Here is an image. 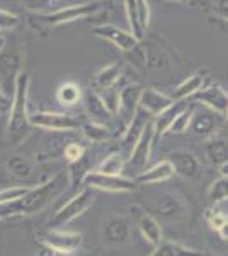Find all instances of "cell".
Masks as SVG:
<instances>
[{
    "label": "cell",
    "instance_id": "6da1fadb",
    "mask_svg": "<svg viewBox=\"0 0 228 256\" xmlns=\"http://www.w3.org/2000/svg\"><path fill=\"white\" fill-rule=\"evenodd\" d=\"M68 183L67 174H56L51 180L43 183L41 186L31 188L26 196L17 202L7 205H0V218L14 217V216H34L46 208L55 198L65 190Z\"/></svg>",
    "mask_w": 228,
    "mask_h": 256
},
{
    "label": "cell",
    "instance_id": "7a4b0ae2",
    "mask_svg": "<svg viewBox=\"0 0 228 256\" xmlns=\"http://www.w3.org/2000/svg\"><path fill=\"white\" fill-rule=\"evenodd\" d=\"M27 90H29V76L20 72L15 82V92L12 98V106L7 122V142L12 146H19L29 135L31 122L27 111Z\"/></svg>",
    "mask_w": 228,
    "mask_h": 256
},
{
    "label": "cell",
    "instance_id": "3957f363",
    "mask_svg": "<svg viewBox=\"0 0 228 256\" xmlns=\"http://www.w3.org/2000/svg\"><path fill=\"white\" fill-rule=\"evenodd\" d=\"M92 204H94L92 190L90 188L82 190L80 193H77V195L70 202H67L58 212H55V216L48 222V229H61V227L67 226L68 222H72L73 218L82 216Z\"/></svg>",
    "mask_w": 228,
    "mask_h": 256
},
{
    "label": "cell",
    "instance_id": "277c9868",
    "mask_svg": "<svg viewBox=\"0 0 228 256\" xmlns=\"http://www.w3.org/2000/svg\"><path fill=\"white\" fill-rule=\"evenodd\" d=\"M31 126L44 128L51 132H75L82 128L77 118L65 113H53V111H36L29 114Z\"/></svg>",
    "mask_w": 228,
    "mask_h": 256
},
{
    "label": "cell",
    "instance_id": "5b68a950",
    "mask_svg": "<svg viewBox=\"0 0 228 256\" xmlns=\"http://www.w3.org/2000/svg\"><path fill=\"white\" fill-rule=\"evenodd\" d=\"M82 239L84 238L80 232H72L65 229H46L39 234L41 244L68 254H75V251L82 246Z\"/></svg>",
    "mask_w": 228,
    "mask_h": 256
},
{
    "label": "cell",
    "instance_id": "8992f818",
    "mask_svg": "<svg viewBox=\"0 0 228 256\" xmlns=\"http://www.w3.org/2000/svg\"><path fill=\"white\" fill-rule=\"evenodd\" d=\"M99 10V4H78V6H68V7H61L58 10L48 12V14H39L38 19L43 22L49 24V26H58V24H65V22H73L77 19H84L89 18L90 14Z\"/></svg>",
    "mask_w": 228,
    "mask_h": 256
},
{
    "label": "cell",
    "instance_id": "52a82bcc",
    "mask_svg": "<svg viewBox=\"0 0 228 256\" xmlns=\"http://www.w3.org/2000/svg\"><path fill=\"white\" fill-rule=\"evenodd\" d=\"M153 138H155V128H153V122L147 125L143 130L142 137L138 138V142L135 144V147L131 148V156L128 159L126 166L135 171L136 176H140L147 168V162L150 159V152L153 146Z\"/></svg>",
    "mask_w": 228,
    "mask_h": 256
},
{
    "label": "cell",
    "instance_id": "ba28073f",
    "mask_svg": "<svg viewBox=\"0 0 228 256\" xmlns=\"http://www.w3.org/2000/svg\"><path fill=\"white\" fill-rule=\"evenodd\" d=\"M124 9L130 22V32L138 41H142L150 24V6L145 0H126Z\"/></svg>",
    "mask_w": 228,
    "mask_h": 256
},
{
    "label": "cell",
    "instance_id": "9c48e42d",
    "mask_svg": "<svg viewBox=\"0 0 228 256\" xmlns=\"http://www.w3.org/2000/svg\"><path fill=\"white\" fill-rule=\"evenodd\" d=\"M84 184L89 188H97L102 192H113V193H126V192H135L136 181L130 180L124 176H109V174H101V172L90 171L89 174L84 178Z\"/></svg>",
    "mask_w": 228,
    "mask_h": 256
},
{
    "label": "cell",
    "instance_id": "30bf717a",
    "mask_svg": "<svg viewBox=\"0 0 228 256\" xmlns=\"http://www.w3.org/2000/svg\"><path fill=\"white\" fill-rule=\"evenodd\" d=\"M143 88L140 86H126L124 89H121L119 92V104H118V114H119V122L126 132V128L130 126V123L133 122L136 111L140 108V98H142Z\"/></svg>",
    "mask_w": 228,
    "mask_h": 256
},
{
    "label": "cell",
    "instance_id": "8fae6325",
    "mask_svg": "<svg viewBox=\"0 0 228 256\" xmlns=\"http://www.w3.org/2000/svg\"><path fill=\"white\" fill-rule=\"evenodd\" d=\"M94 34L99 36L102 40H107L118 46L123 52H133L135 48H138L140 41L131 34L130 31H124L121 28L113 26V24H101V26L94 28Z\"/></svg>",
    "mask_w": 228,
    "mask_h": 256
},
{
    "label": "cell",
    "instance_id": "7c38bea8",
    "mask_svg": "<svg viewBox=\"0 0 228 256\" xmlns=\"http://www.w3.org/2000/svg\"><path fill=\"white\" fill-rule=\"evenodd\" d=\"M196 102H201L206 108L215 111L220 116H228V92L222 89L218 84H211L208 88L201 89L193 96Z\"/></svg>",
    "mask_w": 228,
    "mask_h": 256
},
{
    "label": "cell",
    "instance_id": "4fadbf2b",
    "mask_svg": "<svg viewBox=\"0 0 228 256\" xmlns=\"http://www.w3.org/2000/svg\"><path fill=\"white\" fill-rule=\"evenodd\" d=\"M19 58L12 53L0 56V92L5 98H14L15 82L19 77Z\"/></svg>",
    "mask_w": 228,
    "mask_h": 256
},
{
    "label": "cell",
    "instance_id": "5bb4252c",
    "mask_svg": "<svg viewBox=\"0 0 228 256\" xmlns=\"http://www.w3.org/2000/svg\"><path fill=\"white\" fill-rule=\"evenodd\" d=\"M130 239V222L123 216H111L104 222V241L111 246H123Z\"/></svg>",
    "mask_w": 228,
    "mask_h": 256
},
{
    "label": "cell",
    "instance_id": "9a60e30c",
    "mask_svg": "<svg viewBox=\"0 0 228 256\" xmlns=\"http://www.w3.org/2000/svg\"><path fill=\"white\" fill-rule=\"evenodd\" d=\"M174 104L172 98L167 96L164 92H159V90L148 88L143 89L142 98H140V108L143 111H147L152 116H159V114L164 113L167 108H171Z\"/></svg>",
    "mask_w": 228,
    "mask_h": 256
},
{
    "label": "cell",
    "instance_id": "2e32d148",
    "mask_svg": "<svg viewBox=\"0 0 228 256\" xmlns=\"http://www.w3.org/2000/svg\"><path fill=\"white\" fill-rule=\"evenodd\" d=\"M167 160L172 164L177 174L184 178H196L200 174V160L188 150H174L167 156Z\"/></svg>",
    "mask_w": 228,
    "mask_h": 256
},
{
    "label": "cell",
    "instance_id": "e0dca14e",
    "mask_svg": "<svg viewBox=\"0 0 228 256\" xmlns=\"http://www.w3.org/2000/svg\"><path fill=\"white\" fill-rule=\"evenodd\" d=\"M176 174L172 164L169 162L167 159L157 162L155 166H152L150 169H145L140 176H136V184H155V183H162V181H167Z\"/></svg>",
    "mask_w": 228,
    "mask_h": 256
},
{
    "label": "cell",
    "instance_id": "ac0fdd59",
    "mask_svg": "<svg viewBox=\"0 0 228 256\" xmlns=\"http://www.w3.org/2000/svg\"><path fill=\"white\" fill-rule=\"evenodd\" d=\"M150 114L147 113V111H143L142 108H138V111H136V114H135V118H133V122L130 123V126L126 128V132H124V146H131V147H135V144L138 142V138L142 137V134H143V130L147 128L148 123L152 122L150 118Z\"/></svg>",
    "mask_w": 228,
    "mask_h": 256
},
{
    "label": "cell",
    "instance_id": "d6986e66",
    "mask_svg": "<svg viewBox=\"0 0 228 256\" xmlns=\"http://www.w3.org/2000/svg\"><path fill=\"white\" fill-rule=\"evenodd\" d=\"M203 86H205V77H203V74H194V76H191L188 80H184L182 84H179L176 89H174V92L171 96L172 101L179 102L188 98H193L196 92H200L201 89H205Z\"/></svg>",
    "mask_w": 228,
    "mask_h": 256
},
{
    "label": "cell",
    "instance_id": "ffe728a7",
    "mask_svg": "<svg viewBox=\"0 0 228 256\" xmlns=\"http://www.w3.org/2000/svg\"><path fill=\"white\" fill-rule=\"evenodd\" d=\"M121 77V67L119 64H109L101 68L94 77V88L97 90H109Z\"/></svg>",
    "mask_w": 228,
    "mask_h": 256
},
{
    "label": "cell",
    "instance_id": "44dd1931",
    "mask_svg": "<svg viewBox=\"0 0 228 256\" xmlns=\"http://www.w3.org/2000/svg\"><path fill=\"white\" fill-rule=\"evenodd\" d=\"M188 106L184 104L182 101L179 102H174L171 108H167L162 114L159 116H155V122H153V128H155V135H164L169 132V128L174 123V120H176L179 114L184 111Z\"/></svg>",
    "mask_w": 228,
    "mask_h": 256
},
{
    "label": "cell",
    "instance_id": "7402d4cb",
    "mask_svg": "<svg viewBox=\"0 0 228 256\" xmlns=\"http://www.w3.org/2000/svg\"><path fill=\"white\" fill-rule=\"evenodd\" d=\"M206 158L211 164H217V166H223L228 164V140L217 137L211 138L205 147Z\"/></svg>",
    "mask_w": 228,
    "mask_h": 256
},
{
    "label": "cell",
    "instance_id": "603a6c76",
    "mask_svg": "<svg viewBox=\"0 0 228 256\" xmlns=\"http://www.w3.org/2000/svg\"><path fill=\"white\" fill-rule=\"evenodd\" d=\"M150 256H206L203 251L191 250L188 246H182L174 241H162L159 246L153 248Z\"/></svg>",
    "mask_w": 228,
    "mask_h": 256
},
{
    "label": "cell",
    "instance_id": "cb8c5ba5",
    "mask_svg": "<svg viewBox=\"0 0 228 256\" xmlns=\"http://www.w3.org/2000/svg\"><path fill=\"white\" fill-rule=\"evenodd\" d=\"M138 227H140V232H142V236L147 239V241L150 242L153 248H157L162 241H164V239H162V227L152 216H142V217H140Z\"/></svg>",
    "mask_w": 228,
    "mask_h": 256
},
{
    "label": "cell",
    "instance_id": "d4e9b609",
    "mask_svg": "<svg viewBox=\"0 0 228 256\" xmlns=\"http://www.w3.org/2000/svg\"><path fill=\"white\" fill-rule=\"evenodd\" d=\"M85 108L89 111L90 116L94 118L95 123H101V122H104V120L111 118V113H109V110L106 108L104 101H102L97 92H92V90L85 94Z\"/></svg>",
    "mask_w": 228,
    "mask_h": 256
},
{
    "label": "cell",
    "instance_id": "484cf974",
    "mask_svg": "<svg viewBox=\"0 0 228 256\" xmlns=\"http://www.w3.org/2000/svg\"><path fill=\"white\" fill-rule=\"evenodd\" d=\"M126 168V162L121 159L119 154H111L94 169L95 172H101V174H109V176H121L123 169Z\"/></svg>",
    "mask_w": 228,
    "mask_h": 256
},
{
    "label": "cell",
    "instance_id": "4316f807",
    "mask_svg": "<svg viewBox=\"0 0 228 256\" xmlns=\"http://www.w3.org/2000/svg\"><path fill=\"white\" fill-rule=\"evenodd\" d=\"M82 132H84L85 138L90 140V142H106L107 138L111 137V132L109 128L102 123H95V122H89V123H84L82 125Z\"/></svg>",
    "mask_w": 228,
    "mask_h": 256
},
{
    "label": "cell",
    "instance_id": "83f0119b",
    "mask_svg": "<svg viewBox=\"0 0 228 256\" xmlns=\"http://www.w3.org/2000/svg\"><path fill=\"white\" fill-rule=\"evenodd\" d=\"M82 92L80 88L73 82H67V84H61L56 90V99L61 102L63 106H73L78 102Z\"/></svg>",
    "mask_w": 228,
    "mask_h": 256
},
{
    "label": "cell",
    "instance_id": "f1b7e54d",
    "mask_svg": "<svg viewBox=\"0 0 228 256\" xmlns=\"http://www.w3.org/2000/svg\"><path fill=\"white\" fill-rule=\"evenodd\" d=\"M191 128L194 130V134L196 135H201V137H205V135L211 134V132L217 128V123H215L213 116H210V114L206 113H194L193 116V123H191Z\"/></svg>",
    "mask_w": 228,
    "mask_h": 256
},
{
    "label": "cell",
    "instance_id": "f546056e",
    "mask_svg": "<svg viewBox=\"0 0 228 256\" xmlns=\"http://www.w3.org/2000/svg\"><path fill=\"white\" fill-rule=\"evenodd\" d=\"M208 198L211 204L228 200V176H220L217 181H213L208 190Z\"/></svg>",
    "mask_w": 228,
    "mask_h": 256
},
{
    "label": "cell",
    "instance_id": "4dcf8cb0",
    "mask_svg": "<svg viewBox=\"0 0 228 256\" xmlns=\"http://www.w3.org/2000/svg\"><path fill=\"white\" fill-rule=\"evenodd\" d=\"M193 116H194V108H191L189 106V108H186L179 116L174 120V123L171 125V128H169L167 134L181 135V134H184V132H188L191 123H193Z\"/></svg>",
    "mask_w": 228,
    "mask_h": 256
},
{
    "label": "cell",
    "instance_id": "1f68e13d",
    "mask_svg": "<svg viewBox=\"0 0 228 256\" xmlns=\"http://www.w3.org/2000/svg\"><path fill=\"white\" fill-rule=\"evenodd\" d=\"M177 212H179L181 216L184 214V207H182V204L177 200V196H167V198H162L159 202V214H162L164 217L177 218L176 217Z\"/></svg>",
    "mask_w": 228,
    "mask_h": 256
},
{
    "label": "cell",
    "instance_id": "d6a6232c",
    "mask_svg": "<svg viewBox=\"0 0 228 256\" xmlns=\"http://www.w3.org/2000/svg\"><path fill=\"white\" fill-rule=\"evenodd\" d=\"M7 166H9L10 172H14V174L19 176V178H27L32 171L29 160L20 158V156H12V158H9V160H7Z\"/></svg>",
    "mask_w": 228,
    "mask_h": 256
},
{
    "label": "cell",
    "instance_id": "836d02e7",
    "mask_svg": "<svg viewBox=\"0 0 228 256\" xmlns=\"http://www.w3.org/2000/svg\"><path fill=\"white\" fill-rule=\"evenodd\" d=\"M31 192L29 186H10L0 192V205H7L12 204V202H17L22 196H26L27 193Z\"/></svg>",
    "mask_w": 228,
    "mask_h": 256
},
{
    "label": "cell",
    "instance_id": "e575fe53",
    "mask_svg": "<svg viewBox=\"0 0 228 256\" xmlns=\"http://www.w3.org/2000/svg\"><path fill=\"white\" fill-rule=\"evenodd\" d=\"M19 18L15 14H10L7 10L0 9V31H9V30H15L19 26Z\"/></svg>",
    "mask_w": 228,
    "mask_h": 256
},
{
    "label": "cell",
    "instance_id": "d590c367",
    "mask_svg": "<svg viewBox=\"0 0 228 256\" xmlns=\"http://www.w3.org/2000/svg\"><path fill=\"white\" fill-rule=\"evenodd\" d=\"M82 158H84V147L82 146H78V144H68V146L65 147V159H67L70 164L80 162Z\"/></svg>",
    "mask_w": 228,
    "mask_h": 256
},
{
    "label": "cell",
    "instance_id": "8d00e7d4",
    "mask_svg": "<svg viewBox=\"0 0 228 256\" xmlns=\"http://www.w3.org/2000/svg\"><path fill=\"white\" fill-rule=\"evenodd\" d=\"M228 220V216H225V214H222V212H218V210H215L213 214H210L208 216V222H210V226L213 227L215 230H218L220 227H222L225 222Z\"/></svg>",
    "mask_w": 228,
    "mask_h": 256
},
{
    "label": "cell",
    "instance_id": "74e56055",
    "mask_svg": "<svg viewBox=\"0 0 228 256\" xmlns=\"http://www.w3.org/2000/svg\"><path fill=\"white\" fill-rule=\"evenodd\" d=\"M215 12H217L218 16H222L223 19L228 20V0H222V2H217L213 6Z\"/></svg>",
    "mask_w": 228,
    "mask_h": 256
},
{
    "label": "cell",
    "instance_id": "f35d334b",
    "mask_svg": "<svg viewBox=\"0 0 228 256\" xmlns=\"http://www.w3.org/2000/svg\"><path fill=\"white\" fill-rule=\"evenodd\" d=\"M36 256H73V254H68V253H61V251H56V250H51V248L44 246L36 253Z\"/></svg>",
    "mask_w": 228,
    "mask_h": 256
},
{
    "label": "cell",
    "instance_id": "ab89813d",
    "mask_svg": "<svg viewBox=\"0 0 228 256\" xmlns=\"http://www.w3.org/2000/svg\"><path fill=\"white\" fill-rule=\"evenodd\" d=\"M12 106V99L5 98L2 92H0V113H5V111H10Z\"/></svg>",
    "mask_w": 228,
    "mask_h": 256
},
{
    "label": "cell",
    "instance_id": "60d3db41",
    "mask_svg": "<svg viewBox=\"0 0 228 256\" xmlns=\"http://www.w3.org/2000/svg\"><path fill=\"white\" fill-rule=\"evenodd\" d=\"M218 234H220V238H222V239H225V241H228V220L218 229Z\"/></svg>",
    "mask_w": 228,
    "mask_h": 256
},
{
    "label": "cell",
    "instance_id": "b9f144b4",
    "mask_svg": "<svg viewBox=\"0 0 228 256\" xmlns=\"http://www.w3.org/2000/svg\"><path fill=\"white\" fill-rule=\"evenodd\" d=\"M220 171H222V176H228V164H223V166H220Z\"/></svg>",
    "mask_w": 228,
    "mask_h": 256
},
{
    "label": "cell",
    "instance_id": "7bdbcfd3",
    "mask_svg": "<svg viewBox=\"0 0 228 256\" xmlns=\"http://www.w3.org/2000/svg\"><path fill=\"white\" fill-rule=\"evenodd\" d=\"M3 46H5V38H3V34L0 32V50H2Z\"/></svg>",
    "mask_w": 228,
    "mask_h": 256
},
{
    "label": "cell",
    "instance_id": "ee69618b",
    "mask_svg": "<svg viewBox=\"0 0 228 256\" xmlns=\"http://www.w3.org/2000/svg\"><path fill=\"white\" fill-rule=\"evenodd\" d=\"M227 123H228V116H227Z\"/></svg>",
    "mask_w": 228,
    "mask_h": 256
}]
</instances>
